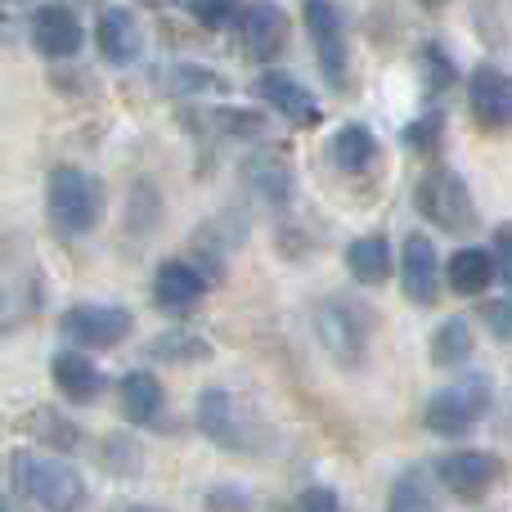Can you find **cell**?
Listing matches in <instances>:
<instances>
[{"label": "cell", "instance_id": "11", "mask_svg": "<svg viewBox=\"0 0 512 512\" xmlns=\"http://www.w3.org/2000/svg\"><path fill=\"white\" fill-rule=\"evenodd\" d=\"M239 41L256 63H274L288 45V14L279 5H243L239 9Z\"/></svg>", "mask_w": 512, "mask_h": 512}, {"label": "cell", "instance_id": "16", "mask_svg": "<svg viewBox=\"0 0 512 512\" xmlns=\"http://www.w3.org/2000/svg\"><path fill=\"white\" fill-rule=\"evenodd\" d=\"M207 270H198V265L189 261H162L158 274H153V297H158V306L167 310H185L194 306L198 297L207 292Z\"/></svg>", "mask_w": 512, "mask_h": 512}, {"label": "cell", "instance_id": "33", "mask_svg": "<svg viewBox=\"0 0 512 512\" xmlns=\"http://www.w3.org/2000/svg\"><path fill=\"white\" fill-rule=\"evenodd\" d=\"M481 319H486V328L499 337V342H512V297L486 301V306H481Z\"/></svg>", "mask_w": 512, "mask_h": 512}, {"label": "cell", "instance_id": "37", "mask_svg": "<svg viewBox=\"0 0 512 512\" xmlns=\"http://www.w3.org/2000/svg\"><path fill=\"white\" fill-rule=\"evenodd\" d=\"M18 9L14 5H0V41H14V32H18Z\"/></svg>", "mask_w": 512, "mask_h": 512}, {"label": "cell", "instance_id": "5", "mask_svg": "<svg viewBox=\"0 0 512 512\" xmlns=\"http://www.w3.org/2000/svg\"><path fill=\"white\" fill-rule=\"evenodd\" d=\"M486 414H490V378L472 373V378L454 382V387L436 391V396L427 400L423 423H427V432H436V436H463Z\"/></svg>", "mask_w": 512, "mask_h": 512}, {"label": "cell", "instance_id": "1", "mask_svg": "<svg viewBox=\"0 0 512 512\" xmlns=\"http://www.w3.org/2000/svg\"><path fill=\"white\" fill-rule=\"evenodd\" d=\"M315 333H319V346L342 369H360L373 337V310L355 297H324L315 306Z\"/></svg>", "mask_w": 512, "mask_h": 512}, {"label": "cell", "instance_id": "35", "mask_svg": "<svg viewBox=\"0 0 512 512\" xmlns=\"http://www.w3.org/2000/svg\"><path fill=\"white\" fill-rule=\"evenodd\" d=\"M301 512H337V495L328 486L301 490Z\"/></svg>", "mask_w": 512, "mask_h": 512}, {"label": "cell", "instance_id": "25", "mask_svg": "<svg viewBox=\"0 0 512 512\" xmlns=\"http://www.w3.org/2000/svg\"><path fill=\"white\" fill-rule=\"evenodd\" d=\"M468 355H472V324L463 315L445 319L432 333V364L436 369H454V364H463Z\"/></svg>", "mask_w": 512, "mask_h": 512}, {"label": "cell", "instance_id": "23", "mask_svg": "<svg viewBox=\"0 0 512 512\" xmlns=\"http://www.w3.org/2000/svg\"><path fill=\"white\" fill-rule=\"evenodd\" d=\"M387 512H436V486L427 468H405L391 481Z\"/></svg>", "mask_w": 512, "mask_h": 512}, {"label": "cell", "instance_id": "20", "mask_svg": "<svg viewBox=\"0 0 512 512\" xmlns=\"http://www.w3.org/2000/svg\"><path fill=\"white\" fill-rule=\"evenodd\" d=\"M346 270L355 274V283H387L391 274V243L382 234H364L346 248Z\"/></svg>", "mask_w": 512, "mask_h": 512}, {"label": "cell", "instance_id": "9", "mask_svg": "<svg viewBox=\"0 0 512 512\" xmlns=\"http://www.w3.org/2000/svg\"><path fill=\"white\" fill-rule=\"evenodd\" d=\"M499 459L486 450H459V454H445L436 459V481L445 490H454L459 499H481L490 486L499 481Z\"/></svg>", "mask_w": 512, "mask_h": 512}, {"label": "cell", "instance_id": "7", "mask_svg": "<svg viewBox=\"0 0 512 512\" xmlns=\"http://www.w3.org/2000/svg\"><path fill=\"white\" fill-rule=\"evenodd\" d=\"M131 310L122 306H72L63 310L59 328L72 337L77 346H95V351H104V346H117L131 337Z\"/></svg>", "mask_w": 512, "mask_h": 512}, {"label": "cell", "instance_id": "21", "mask_svg": "<svg viewBox=\"0 0 512 512\" xmlns=\"http://www.w3.org/2000/svg\"><path fill=\"white\" fill-rule=\"evenodd\" d=\"M333 162H337V171H346V176L369 171L373 162H378V140H373L369 126H342V131L333 135Z\"/></svg>", "mask_w": 512, "mask_h": 512}, {"label": "cell", "instance_id": "22", "mask_svg": "<svg viewBox=\"0 0 512 512\" xmlns=\"http://www.w3.org/2000/svg\"><path fill=\"white\" fill-rule=\"evenodd\" d=\"M122 414L131 423H158L162 414V382L153 373H126L122 378Z\"/></svg>", "mask_w": 512, "mask_h": 512}, {"label": "cell", "instance_id": "17", "mask_svg": "<svg viewBox=\"0 0 512 512\" xmlns=\"http://www.w3.org/2000/svg\"><path fill=\"white\" fill-rule=\"evenodd\" d=\"M50 378L72 405H90L104 391V373L95 369V360H86L81 351H59L50 360Z\"/></svg>", "mask_w": 512, "mask_h": 512}, {"label": "cell", "instance_id": "29", "mask_svg": "<svg viewBox=\"0 0 512 512\" xmlns=\"http://www.w3.org/2000/svg\"><path fill=\"white\" fill-rule=\"evenodd\" d=\"M418 63H423V77H427V90H445L454 86V59L441 50V45H423V54H418Z\"/></svg>", "mask_w": 512, "mask_h": 512}, {"label": "cell", "instance_id": "13", "mask_svg": "<svg viewBox=\"0 0 512 512\" xmlns=\"http://www.w3.org/2000/svg\"><path fill=\"white\" fill-rule=\"evenodd\" d=\"M252 95L261 99V104H270L274 113H283L292 126H319V117H324L315 95H310L297 77H288V72H261V77L252 81Z\"/></svg>", "mask_w": 512, "mask_h": 512}, {"label": "cell", "instance_id": "4", "mask_svg": "<svg viewBox=\"0 0 512 512\" xmlns=\"http://www.w3.org/2000/svg\"><path fill=\"white\" fill-rule=\"evenodd\" d=\"M414 207L423 221H432L436 230H445V234H463L477 225V203H472L463 176L450 167H432L423 180H418Z\"/></svg>", "mask_w": 512, "mask_h": 512}, {"label": "cell", "instance_id": "14", "mask_svg": "<svg viewBox=\"0 0 512 512\" xmlns=\"http://www.w3.org/2000/svg\"><path fill=\"white\" fill-rule=\"evenodd\" d=\"M400 283H405V297L418 306H432L441 297V261H436L432 239L423 234H409L405 248H400Z\"/></svg>", "mask_w": 512, "mask_h": 512}, {"label": "cell", "instance_id": "6", "mask_svg": "<svg viewBox=\"0 0 512 512\" xmlns=\"http://www.w3.org/2000/svg\"><path fill=\"white\" fill-rule=\"evenodd\" d=\"M198 427H203L207 441H216L221 450H252V427L243 418L234 391L225 387H207L198 396Z\"/></svg>", "mask_w": 512, "mask_h": 512}, {"label": "cell", "instance_id": "18", "mask_svg": "<svg viewBox=\"0 0 512 512\" xmlns=\"http://www.w3.org/2000/svg\"><path fill=\"white\" fill-rule=\"evenodd\" d=\"M243 176H248V185L256 189V198H261V203L288 207V198H292V167H288V158H283V153H274V149L252 153V158L243 162Z\"/></svg>", "mask_w": 512, "mask_h": 512}, {"label": "cell", "instance_id": "32", "mask_svg": "<svg viewBox=\"0 0 512 512\" xmlns=\"http://www.w3.org/2000/svg\"><path fill=\"white\" fill-rule=\"evenodd\" d=\"M108 459H113L108 463L113 472H122V477L131 472L135 477V472H140V445H135L131 436H117V441H108Z\"/></svg>", "mask_w": 512, "mask_h": 512}, {"label": "cell", "instance_id": "19", "mask_svg": "<svg viewBox=\"0 0 512 512\" xmlns=\"http://www.w3.org/2000/svg\"><path fill=\"white\" fill-rule=\"evenodd\" d=\"M445 283L459 297H481L495 283V256L486 248H459L450 256V265H445Z\"/></svg>", "mask_w": 512, "mask_h": 512}, {"label": "cell", "instance_id": "38", "mask_svg": "<svg viewBox=\"0 0 512 512\" xmlns=\"http://www.w3.org/2000/svg\"><path fill=\"white\" fill-rule=\"evenodd\" d=\"M108 512H167V508H149V504H131V499H117Z\"/></svg>", "mask_w": 512, "mask_h": 512}, {"label": "cell", "instance_id": "24", "mask_svg": "<svg viewBox=\"0 0 512 512\" xmlns=\"http://www.w3.org/2000/svg\"><path fill=\"white\" fill-rule=\"evenodd\" d=\"M144 355H149V360H167V364H189V360H207L212 342L189 333V328H167V333H158L144 346Z\"/></svg>", "mask_w": 512, "mask_h": 512}, {"label": "cell", "instance_id": "40", "mask_svg": "<svg viewBox=\"0 0 512 512\" xmlns=\"http://www.w3.org/2000/svg\"><path fill=\"white\" fill-rule=\"evenodd\" d=\"M0 512H9V508H5V504H0Z\"/></svg>", "mask_w": 512, "mask_h": 512}, {"label": "cell", "instance_id": "3", "mask_svg": "<svg viewBox=\"0 0 512 512\" xmlns=\"http://www.w3.org/2000/svg\"><path fill=\"white\" fill-rule=\"evenodd\" d=\"M9 463H14V486L27 499H36L45 512H77L81 499H86V486H81V477L68 463L41 459V454H27V450H18Z\"/></svg>", "mask_w": 512, "mask_h": 512}, {"label": "cell", "instance_id": "15", "mask_svg": "<svg viewBox=\"0 0 512 512\" xmlns=\"http://www.w3.org/2000/svg\"><path fill=\"white\" fill-rule=\"evenodd\" d=\"M95 36H99V50H104V59L117 63V68L135 63V59H140V50H144V32H140V23H135L131 9L108 5L104 14H99Z\"/></svg>", "mask_w": 512, "mask_h": 512}, {"label": "cell", "instance_id": "10", "mask_svg": "<svg viewBox=\"0 0 512 512\" xmlns=\"http://www.w3.org/2000/svg\"><path fill=\"white\" fill-rule=\"evenodd\" d=\"M306 23L310 36H315V50H319V68H324L328 86L346 90V32H342V9L337 5H306Z\"/></svg>", "mask_w": 512, "mask_h": 512}, {"label": "cell", "instance_id": "2", "mask_svg": "<svg viewBox=\"0 0 512 512\" xmlns=\"http://www.w3.org/2000/svg\"><path fill=\"white\" fill-rule=\"evenodd\" d=\"M45 207L59 234H86L104 216V185L81 167H54L45 180Z\"/></svg>", "mask_w": 512, "mask_h": 512}, {"label": "cell", "instance_id": "8", "mask_svg": "<svg viewBox=\"0 0 512 512\" xmlns=\"http://www.w3.org/2000/svg\"><path fill=\"white\" fill-rule=\"evenodd\" d=\"M468 104L486 131H512V77L495 63H481L468 81Z\"/></svg>", "mask_w": 512, "mask_h": 512}, {"label": "cell", "instance_id": "36", "mask_svg": "<svg viewBox=\"0 0 512 512\" xmlns=\"http://www.w3.org/2000/svg\"><path fill=\"white\" fill-rule=\"evenodd\" d=\"M207 508L212 512H248V495H243V490H216V495L207 499Z\"/></svg>", "mask_w": 512, "mask_h": 512}, {"label": "cell", "instance_id": "26", "mask_svg": "<svg viewBox=\"0 0 512 512\" xmlns=\"http://www.w3.org/2000/svg\"><path fill=\"white\" fill-rule=\"evenodd\" d=\"M23 427H27V436H36V441H45L50 450H63L68 454L72 445L81 441V432H77V423H68V418H59L54 409H32V414L23 418Z\"/></svg>", "mask_w": 512, "mask_h": 512}, {"label": "cell", "instance_id": "27", "mask_svg": "<svg viewBox=\"0 0 512 512\" xmlns=\"http://www.w3.org/2000/svg\"><path fill=\"white\" fill-rule=\"evenodd\" d=\"M167 90L171 95H221L225 90V81L216 77V72H207V68H198V63H176V68L167 72Z\"/></svg>", "mask_w": 512, "mask_h": 512}, {"label": "cell", "instance_id": "39", "mask_svg": "<svg viewBox=\"0 0 512 512\" xmlns=\"http://www.w3.org/2000/svg\"><path fill=\"white\" fill-rule=\"evenodd\" d=\"M0 324H5V297H0Z\"/></svg>", "mask_w": 512, "mask_h": 512}, {"label": "cell", "instance_id": "12", "mask_svg": "<svg viewBox=\"0 0 512 512\" xmlns=\"http://www.w3.org/2000/svg\"><path fill=\"white\" fill-rule=\"evenodd\" d=\"M86 41V27H81L77 9L72 5H41L32 9V45L45 59H72Z\"/></svg>", "mask_w": 512, "mask_h": 512}, {"label": "cell", "instance_id": "28", "mask_svg": "<svg viewBox=\"0 0 512 512\" xmlns=\"http://www.w3.org/2000/svg\"><path fill=\"white\" fill-rule=\"evenodd\" d=\"M212 126L225 135V140H256L265 131V117L261 113H239V108H216Z\"/></svg>", "mask_w": 512, "mask_h": 512}, {"label": "cell", "instance_id": "34", "mask_svg": "<svg viewBox=\"0 0 512 512\" xmlns=\"http://www.w3.org/2000/svg\"><path fill=\"white\" fill-rule=\"evenodd\" d=\"M189 14H194L203 27H230V23H239V5H221V0H212V5H189Z\"/></svg>", "mask_w": 512, "mask_h": 512}, {"label": "cell", "instance_id": "31", "mask_svg": "<svg viewBox=\"0 0 512 512\" xmlns=\"http://www.w3.org/2000/svg\"><path fill=\"white\" fill-rule=\"evenodd\" d=\"M490 256H495V274H499V283H504L508 297H512V221H508V225H499V230H495Z\"/></svg>", "mask_w": 512, "mask_h": 512}, {"label": "cell", "instance_id": "30", "mask_svg": "<svg viewBox=\"0 0 512 512\" xmlns=\"http://www.w3.org/2000/svg\"><path fill=\"white\" fill-rule=\"evenodd\" d=\"M441 131H445V117L441 113H427V117H418V122L405 126V144L414 153H432L436 144H441Z\"/></svg>", "mask_w": 512, "mask_h": 512}]
</instances>
